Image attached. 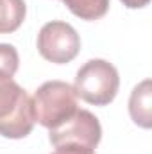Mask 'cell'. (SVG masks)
<instances>
[{"mask_svg":"<svg viewBox=\"0 0 152 154\" xmlns=\"http://www.w3.org/2000/svg\"><path fill=\"white\" fill-rule=\"evenodd\" d=\"M127 9H141L145 5H149L150 0H120Z\"/></svg>","mask_w":152,"mask_h":154,"instance_id":"cell-10","label":"cell"},{"mask_svg":"<svg viewBox=\"0 0 152 154\" xmlns=\"http://www.w3.org/2000/svg\"><path fill=\"white\" fill-rule=\"evenodd\" d=\"M34 124L32 99L13 75L0 70V134L20 140L31 134Z\"/></svg>","mask_w":152,"mask_h":154,"instance_id":"cell-1","label":"cell"},{"mask_svg":"<svg viewBox=\"0 0 152 154\" xmlns=\"http://www.w3.org/2000/svg\"><path fill=\"white\" fill-rule=\"evenodd\" d=\"M52 154H95V151L81 147V145H59Z\"/></svg>","mask_w":152,"mask_h":154,"instance_id":"cell-9","label":"cell"},{"mask_svg":"<svg viewBox=\"0 0 152 154\" xmlns=\"http://www.w3.org/2000/svg\"><path fill=\"white\" fill-rule=\"evenodd\" d=\"M79 50H81V38L70 23L61 20H52L39 29L38 52L43 59L56 65H66L75 59Z\"/></svg>","mask_w":152,"mask_h":154,"instance_id":"cell-4","label":"cell"},{"mask_svg":"<svg viewBox=\"0 0 152 154\" xmlns=\"http://www.w3.org/2000/svg\"><path fill=\"white\" fill-rule=\"evenodd\" d=\"M25 0H0V34L18 31L25 20Z\"/></svg>","mask_w":152,"mask_h":154,"instance_id":"cell-7","label":"cell"},{"mask_svg":"<svg viewBox=\"0 0 152 154\" xmlns=\"http://www.w3.org/2000/svg\"><path fill=\"white\" fill-rule=\"evenodd\" d=\"M48 140L54 147L59 145H81L93 149L102 140V127L99 118L88 109H77L65 124L50 129Z\"/></svg>","mask_w":152,"mask_h":154,"instance_id":"cell-5","label":"cell"},{"mask_svg":"<svg viewBox=\"0 0 152 154\" xmlns=\"http://www.w3.org/2000/svg\"><path fill=\"white\" fill-rule=\"evenodd\" d=\"M120 88L118 70L106 59H90L75 75V95L93 106H108L113 102Z\"/></svg>","mask_w":152,"mask_h":154,"instance_id":"cell-3","label":"cell"},{"mask_svg":"<svg viewBox=\"0 0 152 154\" xmlns=\"http://www.w3.org/2000/svg\"><path fill=\"white\" fill-rule=\"evenodd\" d=\"M34 120L47 129L65 124L77 109V95L72 84L65 81H47L34 91Z\"/></svg>","mask_w":152,"mask_h":154,"instance_id":"cell-2","label":"cell"},{"mask_svg":"<svg viewBox=\"0 0 152 154\" xmlns=\"http://www.w3.org/2000/svg\"><path fill=\"white\" fill-rule=\"evenodd\" d=\"M63 4L72 14L86 22L100 20L109 11V0H63Z\"/></svg>","mask_w":152,"mask_h":154,"instance_id":"cell-8","label":"cell"},{"mask_svg":"<svg viewBox=\"0 0 152 154\" xmlns=\"http://www.w3.org/2000/svg\"><path fill=\"white\" fill-rule=\"evenodd\" d=\"M129 115L132 122L143 129L152 125V82L150 79L141 81L129 97Z\"/></svg>","mask_w":152,"mask_h":154,"instance_id":"cell-6","label":"cell"}]
</instances>
